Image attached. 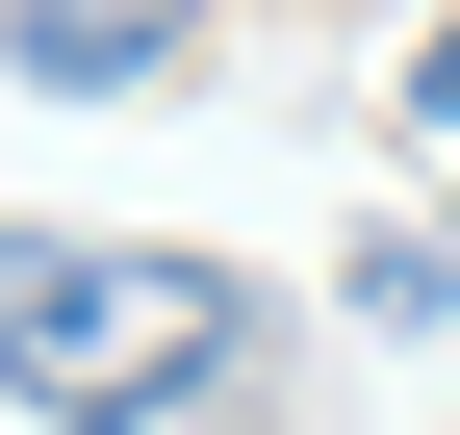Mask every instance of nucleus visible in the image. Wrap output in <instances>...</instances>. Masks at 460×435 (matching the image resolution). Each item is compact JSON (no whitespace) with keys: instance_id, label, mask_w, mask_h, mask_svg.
Masks as SVG:
<instances>
[{"instance_id":"2","label":"nucleus","mask_w":460,"mask_h":435,"mask_svg":"<svg viewBox=\"0 0 460 435\" xmlns=\"http://www.w3.org/2000/svg\"><path fill=\"white\" fill-rule=\"evenodd\" d=\"M205 0H0V51H26V102H128L154 51H180Z\"/></svg>"},{"instance_id":"1","label":"nucleus","mask_w":460,"mask_h":435,"mask_svg":"<svg viewBox=\"0 0 460 435\" xmlns=\"http://www.w3.org/2000/svg\"><path fill=\"white\" fill-rule=\"evenodd\" d=\"M0 385L77 410V435H180L230 385V256L154 231H0Z\"/></svg>"},{"instance_id":"3","label":"nucleus","mask_w":460,"mask_h":435,"mask_svg":"<svg viewBox=\"0 0 460 435\" xmlns=\"http://www.w3.org/2000/svg\"><path fill=\"white\" fill-rule=\"evenodd\" d=\"M410 102H435V129H460V26H435V77H410Z\"/></svg>"}]
</instances>
